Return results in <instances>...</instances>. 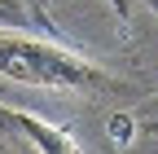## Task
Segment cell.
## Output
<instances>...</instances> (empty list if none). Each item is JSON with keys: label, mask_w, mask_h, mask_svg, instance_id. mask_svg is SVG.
I'll return each instance as SVG.
<instances>
[{"label": "cell", "mask_w": 158, "mask_h": 154, "mask_svg": "<svg viewBox=\"0 0 158 154\" xmlns=\"http://www.w3.org/2000/svg\"><path fill=\"white\" fill-rule=\"evenodd\" d=\"M0 27L5 31H27V35H44V40H57V44H75L57 27V18L48 13V0H0Z\"/></svg>", "instance_id": "cell-3"}, {"label": "cell", "mask_w": 158, "mask_h": 154, "mask_svg": "<svg viewBox=\"0 0 158 154\" xmlns=\"http://www.w3.org/2000/svg\"><path fill=\"white\" fill-rule=\"evenodd\" d=\"M0 79L62 92H118V79L79 57V44H57L27 31H0Z\"/></svg>", "instance_id": "cell-1"}, {"label": "cell", "mask_w": 158, "mask_h": 154, "mask_svg": "<svg viewBox=\"0 0 158 154\" xmlns=\"http://www.w3.org/2000/svg\"><path fill=\"white\" fill-rule=\"evenodd\" d=\"M110 9H114V18H118V22H132V0H110Z\"/></svg>", "instance_id": "cell-5"}, {"label": "cell", "mask_w": 158, "mask_h": 154, "mask_svg": "<svg viewBox=\"0 0 158 154\" xmlns=\"http://www.w3.org/2000/svg\"><path fill=\"white\" fill-rule=\"evenodd\" d=\"M110 132H114V141H123V137H132V119H127V114H114V123H110Z\"/></svg>", "instance_id": "cell-4"}, {"label": "cell", "mask_w": 158, "mask_h": 154, "mask_svg": "<svg viewBox=\"0 0 158 154\" xmlns=\"http://www.w3.org/2000/svg\"><path fill=\"white\" fill-rule=\"evenodd\" d=\"M149 110H154V114H158V97H154V101H149Z\"/></svg>", "instance_id": "cell-6"}, {"label": "cell", "mask_w": 158, "mask_h": 154, "mask_svg": "<svg viewBox=\"0 0 158 154\" xmlns=\"http://www.w3.org/2000/svg\"><path fill=\"white\" fill-rule=\"evenodd\" d=\"M0 132L22 141V145H31V150H48V154H75L79 150V141L66 128L44 123V119H35L27 110H9V106H0Z\"/></svg>", "instance_id": "cell-2"}]
</instances>
